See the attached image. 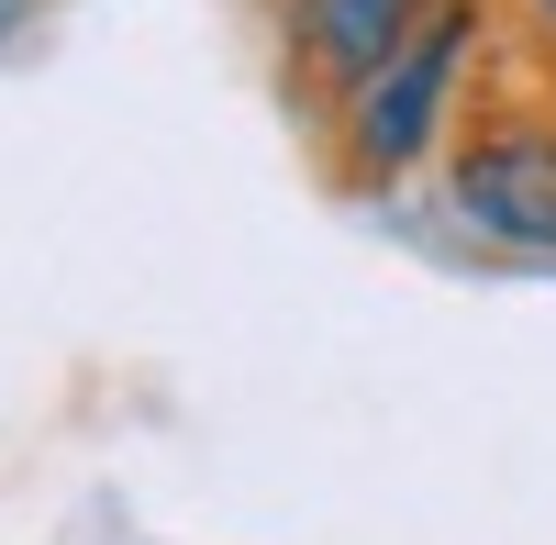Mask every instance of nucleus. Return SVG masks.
I'll return each instance as SVG.
<instances>
[{
  "label": "nucleus",
  "mask_w": 556,
  "mask_h": 545,
  "mask_svg": "<svg viewBox=\"0 0 556 545\" xmlns=\"http://www.w3.org/2000/svg\"><path fill=\"white\" fill-rule=\"evenodd\" d=\"M513 34H501V0H445V12L401 45V56L356 89V101L312 134V167L334 201H401L445 167V145L468 134L479 89L501 78Z\"/></svg>",
  "instance_id": "f257e3e1"
},
{
  "label": "nucleus",
  "mask_w": 556,
  "mask_h": 545,
  "mask_svg": "<svg viewBox=\"0 0 556 545\" xmlns=\"http://www.w3.org/2000/svg\"><path fill=\"white\" fill-rule=\"evenodd\" d=\"M424 190H434L445 245L490 267H556V78L501 56V78L479 89L468 134L445 145Z\"/></svg>",
  "instance_id": "f03ea898"
},
{
  "label": "nucleus",
  "mask_w": 556,
  "mask_h": 545,
  "mask_svg": "<svg viewBox=\"0 0 556 545\" xmlns=\"http://www.w3.org/2000/svg\"><path fill=\"white\" fill-rule=\"evenodd\" d=\"M445 0H256V34H267V67H278V101L301 112V134H323L367 78H379L412 34H424Z\"/></svg>",
  "instance_id": "7ed1b4c3"
},
{
  "label": "nucleus",
  "mask_w": 556,
  "mask_h": 545,
  "mask_svg": "<svg viewBox=\"0 0 556 545\" xmlns=\"http://www.w3.org/2000/svg\"><path fill=\"white\" fill-rule=\"evenodd\" d=\"M501 34H513V56L556 78V0H501Z\"/></svg>",
  "instance_id": "20e7f679"
},
{
  "label": "nucleus",
  "mask_w": 556,
  "mask_h": 545,
  "mask_svg": "<svg viewBox=\"0 0 556 545\" xmlns=\"http://www.w3.org/2000/svg\"><path fill=\"white\" fill-rule=\"evenodd\" d=\"M45 23H56V0H0V56H12V45H34Z\"/></svg>",
  "instance_id": "39448f33"
}]
</instances>
